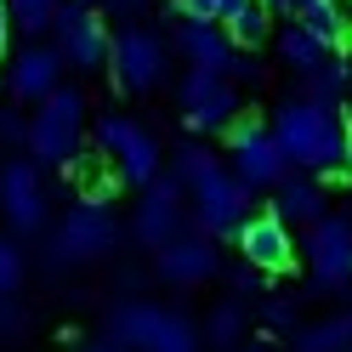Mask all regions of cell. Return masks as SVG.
<instances>
[{"instance_id": "40", "label": "cell", "mask_w": 352, "mask_h": 352, "mask_svg": "<svg viewBox=\"0 0 352 352\" xmlns=\"http://www.w3.org/2000/svg\"><path fill=\"white\" fill-rule=\"evenodd\" d=\"M245 352H267V346H245Z\"/></svg>"}, {"instance_id": "36", "label": "cell", "mask_w": 352, "mask_h": 352, "mask_svg": "<svg viewBox=\"0 0 352 352\" xmlns=\"http://www.w3.org/2000/svg\"><path fill=\"white\" fill-rule=\"evenodd\" d=\"M6 46H12V17H6V0H0V57H6Z\"/></svg>"}, {"instance_id": "31", "label": "cell", "mask_w": 352, "mask_h": 352, "mask_svg": "<svg viewBox=\"0 0 352 352\" xmlns=\"http://www.w3.org/2000/svg\"><path fill=\"white\" fill-rule=\"evenodd\" d=\"M0 137H6V142H23V137H29V120L17 114V108H0Z\"/></svg>"}, {"instance_id": "16", "label": "cell", "mask_w": 352, "mask_h": 352, "mask_svg": "<svg viewBox=\"0 0 352 352\" xmlns=\"http://www.w3.org/2000/svg\"><path fill=\"white\" fill-rule=\"evenodd\" d=\"M57 85H63V57L52 46H23L6 69V91L17 102H46Z\"/></svg>"}, {"instance_id": "37", "label": "cell", "mask_w": 352, "mask_h": 352, "mask_svg": "<svg viewBox=\"0 0 352 352\" xmlns=\"http://www.w3.org/2000/svg\"><path fill=\"white\" fill-rule=\"evenodd\" d=\"M85 352H120V346H108V341H97V346H85Z\"/></svg>"}, {"instance_id": "3", "label": "cell", "mask_w": 352, "mask_h": 352, "mask_svg": "<svg viewBox=\"0 0 352 352\" xmlns=\"http://www.w3.org/2000/svg\"><path fill=\"white\" fill-rule=\"evenodd\" d=\"M80 131H85V97L74 91V85H57V91L34 108L29 120V165H63L69 170L80 160Z\"/></svg>"}, {"instance_id": "23", "label": "cell", "mask_w": 352, "mask_h": 352, "mask_svg": "<svg viewBox=\"0 0 352 352\" xmlns=\"http://www.w3.org/2000/svg\"><path fill=\"white\" fill-rule=\"evenodd\" d=\"M239 336H245V307H239V301H222V307H216V313L205 318V346L233 352V346H239Z\"/></svg>"}, {"instance_id": "34", "label": "cell", "mask_w": 352, "mask_h": 352, "mask_svg": "<svg viewBox=\"0 0 352 352\" xmlns=\"http://www.w3.org/2000/svg\"><path fill=\"white\" fill-rule=\"evenodd\" d=\"M233 290H261V273L256 267H233Z\"/></svg>"}, {"instance_id": "24", "label": "cell", "mask_w": 352, "mask_h": 352, "mask_svg": "<svg viewBox=\"0 0 352 352\" xmlns=\"http://www.w3.org/2000/svg\"><path fill=\"white\" fill-rule=\"evenodd\" d=\"M341 346H346V318H324V324L296 329V352H341Z\"/></svg>"}, {"instance_id": "17", "label": "cell", "mask_w": 352, "mask_h": 352, "mask_svg": "<svg viewBox=\"0 0 352 352\" xmlns=\"http://www.w3.org/2000/svg\"><path fill=\"white\" fill-rule=\"evenodd\" d=\"M222 267H216V245L205 233H176L170 245L160 250V278L165 284H205V278H216Z\"/></svg>"}, {"instance_id": "32", "label": "cell", "mask_w": 352, "mask_h": 352, "mask_svg": "<svg viewBox=\"0 0 352 352\" xmlns=\"http://www.w3.org/2000/svg\"><path fill=\"white\" fill-rule=\"evenodd\" d=\"M80 6H91V12H102V6H108V12H125V17H137V12H142V0H80Z\"/></svg>"}, {"instance_id": "29", "label": "cell", "mask_w": 352, "mask_h": 352, "mask_svg": "<svg viewBox=\"0 0 352 352\" xmlns=\"http://www.w3.org/2000/svg\"><path fill=\"white\" fill-rule=\"evenodd\" d=\"M17 329H23V307H17V296H0V341H12Z\"/></svg>"}, {"instance_id": "13", "label": "cell", "mask_w": 352, "mask_h": 352, "mask_svg": "<svg viewBox=\"0 0 352 352\" xmlns=\"http://www.w3.org/2000/svg\"><path fill=\"white\" fill-rule=\"evenodd\" d=\"M131 233H137V245H148V250H165L170 239L182 233V182H176V176H153L142 188Z\"/></svg>"}, {"instance_id": "26", "label": "cell", "mask_w": 352, "mask_h": 352, "mask_svg": "<svg viewBox=\"0 0 352 352\" xmlns=\"http://www.w3.org/2000/svg\"><path fill=\"white\" fill-rule=\"evenodd\" d=\"M210 170H216V153H210L205 142H182V148H176V170H170L176 182L193 188V182H199V176H210Z\"/></svg>"}, {"instance_id": "12", "label": "cell", "mask_w": 352, "mask_h": 352, "mask_svg": "<svg viewBox=\"0 0 352 352\" xmlns=\"http://www.w3.org/2000/svg\"><path fill=\"white\" fill-rule=\"evenodd\" d=\"M182 120L188 131H199V137H210V131H228L239 120V91H233V80L222 74H199V69H188L182 80Z\"/></svg>"}, {"instance_id": "30", "label": "cell", "mask_w": 352, "mask_h": 352, "mask_svg": "<svg viewBox=\"0 0 352 352\" xmlns=\"http://www.w3.org/2000/svg\"><path fill=\"white\" fill-rule=\"evenodd\" d=\"M261 318H267L273 329H290V324H296V307H290V301H284V296H273L267 307H261Z\"/></svg>"}, {"instance_id": "5", "label": "cell", "mask_w": 352, "mask_h": 352, "mask_svg": "<svg viewBox=\"0 0 352 352\" xmlns=\"http://www.w3.org/2000/svg\"><path fill=\"white\" fill-rule=\"evenodd\" d=\"M97 148L108 153L114 176L131 182V188H148L153 176H160V142H153V131H142L125 114H102L97 120Z\"/></svg>"}, {"instance_id": "25", "label": "cell", "mask_w": 352, "mask_h": 352, "mask_svg": "<svg viewBox=\"0 0 352 352\" xmlns=\"http://www.w3.org/2000/svg\"><path fill=\"white\" fill-rule=\"evenodd\" d=\"M57 6H63V0H6V17H12V29L40 34V29H52Z\"/></svg>"}, {"instance_id": "6", "label": "cell", "mask_w": 352, "mask_h": 352, "mask_svg": "<svg viewBox=\"0 0 352 352\" xmlns=\"http://www.w3.org/2000/svg\"><path fill=\"white\" fill-rule=\"evenodd\" d=\"M52 52L69 63V69H80V74H91V69H102L108 63V23L91 12V6H80V0H63L57 6V17H52Z\"/></svg>"}, {"instance_id": "2", "label": "cell", "mask_w": 352, "mask_h": 352, "mask_svg": "<svg viewBox=\"0 0 352 352\" xmlns=\"http://www.w3.org/2000/svg\"><path fill=\"white\" fill-rule=\"evenodd\" d=\"M108 346L120 352H199V329L153 301H125L108 313Z\"/></svg>"}, {"instance_id": "27", "label": "cell", "mask_w": 352, "mask_h": 352, "mask_svg": "<svg viewBox=\"0 0 352 352\" xmlns=\"http://www.w3.org/2000/svg\"><path fill=\"white\" fill-rule=\"evenodd\" d=\"M17 284H23V250L0 239V296H17Z\"/></svg>"}, {"instance_id": "9", "label": "cell", "mask_w": 352, "mask_h": 352, "mask_svg": "<svg viewBox=\"0 0 352 352\" xmlns=\"http://www.w3.org/2000/svg\"><path fill=\"white\" fill-rule=\"evenodd\" d=\"M307 267H313V284L318 290H346L352 284V222L346 216H318L307 228Z\"/></svg>"}, {"instance_id": "39", "label": "cell", "mask_w": 352, "mask_h": 352, "mask_svg": "<svg viewBox=\"0 0 352 352\" xmlns=\"http://www.w3.org/2000/svg\"><path fill=\"white\" fill-rule=\"evenodd\" d=\"M301 6H313V0H296V12H301Z\"/></svg>"}, {"instance_id": "38", "label": "cell", "mask_w": 352, "mask_h": 352, "mask_svg": "<svg viewBox=\"0 0 352 352\" xmlns=\"http://www.w3.org/2000/svg\"><path fill=\"white\" fill-rule=\"evenodd\" d=\"M341 352H352V313H346V346H341Z\"/></svg>"}, {"instance_id": "8", "label": "cell", "mask_w": 352, "mask_h": 352, "mask_svg": "<svg viewBox=\"0 0 352 352\" xmlns=\"http://www.w3.org/2000/svg\"><path fill=\"white\" fill-rule=\"evenodd\" d=\"M108 63H114V80H120V91L131 97H142V91H160V80H165V40L153 34V29H120L114 40H108Z\"/></svg>"}, {"instance_id": "28", "label": "cell", "mask_w": 352, "mask_h": 352, "mask_svg": "<svg viewBox=\"0 0 352 352\" xmlns=\"http://www.w3.org/2000/svg\"><path fill=\"white\" fill-rule=\"evenodd\" d=\"M170 12L182 23H216L222 17V0H170Z\"/></svg>"}, {"instance_id": "35", "label": "cell", "mask_w": 352, "mask_h": 352, "mask_svg": "<svg viewBox=\"0 0 352 352\" xmlns=\"http://www.w3.org/2000/svg\"><path fill=\"white\" fill-rule=\"evenodd\" d=\"M267 17H296V0H256Z\"/></svg>"}, {"instance_id": "7", "label": "cell", "mask_w": 352, "mask_h": 352, "mask_svg": "<svg viewBox=\"0 0 352 352\" xmlns=\"http://www.w3.org/2000/svg\"><path fill=\"white\" fill-rule=\"evenodd\" d=\"M114 245H120L114 210L80 199V205L57 222V233H52V261H57V267H63V261H97V256H108Z\"/></svg>"}, {"instance_id": "11", "label": "cell", "mask_w": 352, "mask_h": 352, "mask_svg": "<svg viewBox=\"0 0 352 352\" xmlns=\"http://www.w3.org/2000/svg\"><path fill=\"white\" fill-rule=\"evenodd\" d=\"M250 216V193L233 182V176L216 165L210 176L193 182V222H199L205 239H222V233H239V222Z\"/></svg>"}, {"instance_id": "4", "label": "cell", "mask_w": 352, "mask_h": 352, "mask_svg": "<svg viewBox=\"0 0 352 352\" xmlns=\"http://www.w3.org/2000/svg\"><path fill=\"white\" fill-rule=\"evenodd\" d=\"M228 176L245 193H261V188H278L284 182V153H278V142H273V131L261 125V120H245L239 114L233 125H228Z\"/></svg>"}, {"instance_id": "20", "label": "cell", "mask_w": 352, "mask_h": 352, "mask_svg": "<svg viewBox=\"0 0 352 352\" xmlns=\"http://www.w3.org/2000/svg\"><path fill=\"white\" fill-rule=\"evenodd\" d=\"M278 57L290 63V74H296V80H307V74H318L324 63H329V52H324V46H318V40L307 34V29H296V23H290V29L278 34Z\"/></svg>"}, {"instance_id": "22", "label": "cell", "mask_w": 352, "mask_h": 352, "mask_svg": "<svg viewBox=\"0 0 352 352\" xmlns=\"http://www.w3.org/2000/svg\"><path fill=\"white\" fill-rule=\"evenodd\" d=\"M222 34L233 40V46H250V52H256L261 40L273 34V23H267V12H261L256 0H245V6H239V12L228 17V23H222Z\"/></svg>"}, {"instance_id": "19", "label": "cell", "mask_w": 352, "mask_h": 352, "mask_svg": "<svg viewBox=\"0 0 352 352\" xmlns=\"http://www.w3.org/2000/svg\"><path fill=\"white\" fill-rule=\"evenodd\" d=\"M296 29H307L324 52L346 46V34H352L346 17H341V0H313V6H301V12H296Z\"/></svg>"}, {"instance_id": "15", "label": "cell", "mask_w": 352, "mask_h": 352, "mask_svg": "<svg viewBox=\"0 0 352 352\" xmlns=\"http://www.w3.org/2000/svg\"><path fill=\"white\" fill-rule=\"evenodd\" d=\"M0 210H6L12 233H40L46 228V188H40V165L12 160L0 170Z\"/></svg>"}, {"instance_id": "10", "label": "cell", "mask_w": 352, "mask_h": 352, "mask_svg": "<svg viewBox=\"0 0 352 352\" xmlns=\"http://www.w3.org/2000/svg\"><path fill=\"white\" fill-rule=\"evenodd\" d=\"M176 52H182L199 74H222V80H261V69L256 63H245L239 57V46L222 34V23H182L176 29Z\"/></svg>"}, {"instance_id": "1", "label": "cell", "mask_w": 352, "mask_h": 352, "mask_svg": "<svg viewBox=\"0 0 352 352\" xmlns=\"http://www.w3.org/2000/svg\"><path fill=\"white\" fill-rule=\"evenodd\" d=\"M273 142L284 153V165H296V170H318V176H336L341 165V114L336 108H324V102H307L301 91L296 97H284L273 108Z\"/></svg>"}, {"instance_id": "14", "label": "cell", "mask_w": 352, "mask_h": 352, "mask_svg": "<svg viewBox=\"0 0 352 352\" xmlns=\"http://www.w3.org/2000/svg\"><path fill=\"white\" fill-rule=\"evenodd\" d=\"M233 239H239L245 267H256V273H290L296 267V239H290V228H284L273 210L267 216H245Z\"/></svg>"}, {"instance_id": "18", "label": "cell", "mask_w": 352, "mask_h": 352, "mask_svg": "<svg viewBox=\"0 0 352 352\" xmlns=\"http://www.w3.org/2000/svg\"><path fill=\"white\" fill-rule=\"evenodd\" d=\"M273 193H278V199H273V216H278L284 228H290V222H296V228H313L318 216H324V188L307 182V176H296V182L284 176Z\"/></svg>"}, {"instance_id": "21", "label": "cell", "mask_w": 352, "mask_h": 352, "mask_svg": "<svg viewBox=\"0 0 352 352\" xmlns=\"http://www.w3.org/2000/svg\"><path fill=\"white\" fill-rule=\"evenodd\" d=\"M346 85H352V63H346V57H341V63L329 57L318 74H307V80H301V97H307V102H324V108H336Z\"/></svg>"}, {"instance_id": "33", "label": "cell", "mask_w": 352, "mask_h": 352, "mask_svg": "<svg viewBox=\"0 0 352 352\" xmlns=\"http://www.w3.org/2000/svg\"><path fill=\"white\" fill-rule=\"evenodd\" d=\"M336 176H352V125H341V165Z\"/></svg>"}]
</instances>
